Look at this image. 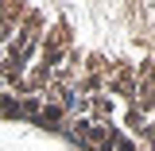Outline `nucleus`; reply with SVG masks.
<instances>
[{"mask_svg": "<svg viewBox=\"0 0 155 151\" xmlns=\"http://www.w3.org/2000/svg\"><path fill=\"white\" fill-rule=\"evenodd\" d=\"M0 109L85 151H155V4H0Z\"/></svg>", "mask_w": 155, "mask_h": 151, "instance_id": "1", "label": "nucleus"}]
</instances>
